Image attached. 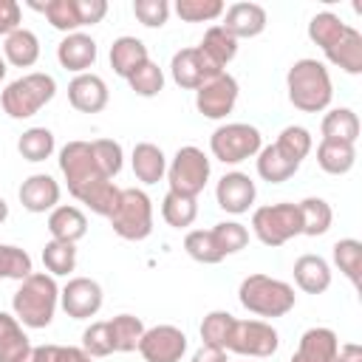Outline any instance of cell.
Returning a JSON list of instances; mask_svg holds the SVG:
<instances>
[{"instance_id":"obj_52","label":"cell","mask_w":362,"mask_h":362,"mask_svg":"<svg viewBox=\"0 0 362 362\" xmlns=\"http://www.w3.org/2000/svg\"><path fill=\"white\" fill-rule=\"evenodd\" d=\"M23 23V8L17 0H0V37H8Z\"/></svg>"},{"instance_id":"obj_48","label":"cell","mask_w":362,"mask_h":362,"mask_svg":"<svg viewBox=\"0 0 362 362\" xmlns=\"http://www.w3.org/2000/svg\"><path fill=\"white\" fill-rule=\"evenodd\" d=\"M212 238H215L218 249H221L223 257H226V255H235V252L246 249V243H249V229H246L243 223H238V221H221V223L212 226Z\"/></svg>"},{"instance_id":"obj_45","label":"cell","mask_w":362,"mask_h":362,"mask_svg":"<svg viewBox=\"0 0 362 362\" xmlns=\"http://www.w3.org/2000/svg\"><path fill=\"white\" fill-rule=\"evenodd\" d=\"M90 356L74 345H31L17 362H88Z\"/></svg>"},{"instance_id":"obj_22","label":"cell","mask_w":362,"mask_h":362,"mask_svg":"<svg viewBox=\"0 0 362 362\" xmlns=\"http://www.w3.org/2000/svg\"><path fill=\"white\" fill-rule=\"evenodd\" d=\"M147 59H150L147 57V45L139 37L124 34V37H116L113 45H110V68L122 79H127L133 71H139Z\"/></svg>"},{"instance_id":"obj_38","label":"cell","mask_w":362,"mask_h":362,"mask_svg":"<svg viewBox=\"0 0 362 362\" xmlns=\"http://www.w3.org/2000/svg\"><path fill=\"white\" fill-rule=\"evenodd\" d=\"M345 28H348V23H342L334 11H320V14H314L311 23H308V40H311L314 45H320L322 51H328V48L345 34Z\"/></svg>"},{"instance_id":"obj_6","label":"cell","mask_w":362,"mask_h":362,"mask_svg":"<svg viewBox=\"0 0 362 362\" xmlns=\"http://www.w3.org/2000/svg\"><path fill=\"white\" fill-rule=\"evenodd\" d=\"M110 226L124 240H144L153 232V201L144 189L127 187L119 195V206L110 215Z\"/></svg>"},{"instance_id":"obj_16","label":"cell","mask_w":362,"mask_h":362,"mask_svg":"<svg viewBox=\"0 0 362 362\" xmlns=\"http://www.w3.org/2000/svg\"><path fill=\"white\" fill-rule=\"evenodd\" d=\"M68 102L79 113H99L107 107V85L96 74H76L68 82Z\"/></svg>"},{"instance_id":"obj_28","label":"cell","mask_w":362,"mask_h":362,"mask_svg":"<svg viewBox=\"0 0 362 362\" xmlns=\"http://www.w3.org/2000/svg\"><path fill=\"white\" fill-rule=\"evenodd\" d=\"M198 48H201L204 57L212 59L221 71L238 57V40H235L229 31H223V25H209V28L204 31V40L198 42Z\"/></svg>"},{"instance_id":"obj_8","label":"cell","mask_w":362,"mask_h":362,"mask_svg":"<svg viewBox=\"0 0 362 362\" xmlns=\"http://www.w3.org/2000/svg\"><path fill=\"white\" fill-rule=\"evenodd\" d=\"M209 150L223 164H240L260 153V130L246 122H229L221 124L209 136Z\"/></svg>"},{"instance_id":"obj_44","label":"cell","mask_w":362,"mask_h":362,"mask_svg":"<svg viewBox=\"0 0 362 362\" xmlns=\"http://www.w3.org/2000/svg\"><path fill=\"white\" fill-rule=\"evenodd\" d=\"M184 249H187V255L192 260H198L204 266H212V263L223 260V252L218 249V243L212 238V229H192V232H187Z\"/></svg>"},{"instance_id":"obj_55","label":"cell","mask_w":362,"mask_h":362,"mask_svg":"<svg viewBox=\"0 0 362 362\" xmlns=\"http://www.w3.org/2000/svg\"><path fill=\"white\" fill-rule=\"evenodd\" d=\"M334 362H362V345H359V342H345V345H339Z\"/></svg>"},{"instance_id":"obj_4","label":"cell","mask_w":362,"mask_h":362,"mask_svg":"<svg viewBox=\"0 0 362 362\" xmlns=\"http://www.w3.org/2000/svg\"><path fill=\"white\" fill-rule=\"evenodd\" d=\"M57 96V79L51 74L34 71L8 82L0 93V105L11 119H31Z\"/></svg>"},{"instance_id":"obj_39","label":"cell","mask_w":362,"mask_h":362,"mask_svg":"<svg viewBox=\"0 0 362 362\" xmlns=\"http://www.w3.org/2000/svg\"><path fill=\"white\" fill-rule=\"evenodd\" d=\"M42 263L45 272L51 277H62L71 274L76 269V243H65V240H48L42 246Z\"/></svg>"},{"instance_id":"obj_3","label":"cell","mask_w":362,"mask_h":362,"mask_svg":"<svg viewBox=\"0 0 362 362\" xmlns=\"http://www.w3.org/2000/svg\"><path fill=\"white\" fill-rule=\"evenodd\" d=\"M238 300L249 314L274 320L294 308L297 294L286 280H277L269 274H249L238 288Z\"/></svg>"},{"instance_id":"obj_34","label":"cell","mask_w":362,"mask_h":362,"mask_svg":"<svg viewBox=\"0 0 362 362\" xmlns=\"http://www.w3.org/2000/svg\"><path fill=\"white\" fill-rule=\"evenodd\" d=\"M297 170H300V164H294V161H288L286 156H280L274 144L260 147V153H257V175H260L263 181H269V184H283V181H288Z\"/></svg>"},{"instance_id":"obj_51","label":"cell","mask_w":362,"mask_h":362,"mask_svg":"<svg viewBox=\"0 0 362 362\" xmlns=\"http://www.w3.org/2000/svg\"><path fill=\"white\" fill-rule=\"evenodd\" d=\"M82 351L88 356H110L113 345H110V334H107V322H90L82 331Z\"/></svg>"},{"instance_id":"obj_42","label":"cell","mask_w":362,"mask_h":362,"mask_svg":"<svg viewBox=\"0 0 362 362\" xmlns=\"http://www.w3.org/2000/svg\"><path fill=\"white\" fill-rule=\"evenodd\" d=\"M334 263L337 269L354 283L359 286V274H362V243L356 238H342L334 243Z\"/></svg>"},{"instance_id":"obj_11","label":"cell","mask_w":362,"mask_h":362,"mask_svg":"<svg viewBox=\"0 0 362 362\" xmlns=\"http://www.w3.org/2000/svg\"><path fill=\"white\" fill-rule=\"evenodd\" d=\"M144 362H181L187 354V334L175 325H153L144 328L139 348Z\"/></svg>"},{"instance_id":"obj_41","label":"cell","mask_w":362,"mask_h":362,"mask_svg":"<svg viewBox=\"0 0 362 362\" xmlns=\"http://www.w3.org/2000/svg\"><path fill=\"white\" fill-rule=\"evenodd\" d=\"M119 195H122V189L113 184V181H99V184H93L90 189H85L82 195H79V204H85L90 212H96V215H102V218H110L113 215V209L119 206Z\"/></svg>"},{"instance_id":"obj_35","label":"cell","mask_w":362,"mask_h":362,"mask_svg":"<svg viewBox=\"0 0 362 362\" xmlns=\"http://www.w3.org/2000/svg\"><path fill=\"white\" fill-rule=\"evenodd\" d=\"M161 218L173 229H187L198 218V204H195V198H187V195H178V192H167L164 201H161Z\"/></svg>"},{"instance_id":"obj_27","label":"cell","mask_w":362,"mask_h":362,"mask_svg":"<svg viewBox=\"0 0 362 362\" xmlns=\"http://www.w3.org/2000/svg\"><path fill=\"white\" fill-rule=\"evenodd\" d=\"M3 59L8 65H14V68H31L40 59V40H37V34L23 28V25L17 31H11L6 37V42H3Z\"/></svg>"},{"instance_id":"obj_7","label":"cell","mask_w":362,"mask_h":362,"mask_svg":"<svg viewBox=\"0 0 362 362\" xmlns=\"http://www.w3.org/2000/svg\"><path fill=\"white\" fill-rule=\"evenodd\" d=\"M209 158L204 156L201 147H178L173 161L167 164V181H170V192L187 195V198H198L209 181Z\"/></svg>"},{"instance_id":"obj_9","label":"cell","mask_w":362,"mask_h":362,"mask_svg":"<svg viewBox=\"0 0 362 362\" xmlns=\"http://www.w3.org/2000/svg\"><path fill=\"white\" fill-rule=\"evenodd\" d=\"M59 170L65 175V184H68V192L79 201V195L85 189H90L93 184L105 181L96 158H93V150H90V141H68L62 150H59ZM110 181V178H107Z\"/></svg>"},{"instance_id":"obj_15","label":"cell","mask_w":362,"mask_h":362,"mask_svg":"<svg viewBox=\"0 0 362 362\" xmlns=\"http://www.w3.org/2000/svg\"><path fill=\"white\" fill-rule=\"evenodd\" d=\"M255 195H257L255 181H252L246 173H238V170L223 173L221 181H218V187H215L218 206H221L223 212H229V215H243V212H249V206L255 204Z\"/></svg>"},{"instance_id":"obj_31","label":"cell","mask_w":362,"mask_h":362,"mask_svg":"<svg viewBox=\"0 0 362 362\" xmlns=\"http://www.w3.org/2000/svg\"><path fill=\"white\" fill-rule=\"evenodd\" d=\"M31 8L42 11L45 20L62 31V34H74L76 28H82L79 23V8H76V0H45V3H37V0H28Z\"/></svg>"},{"instance_id":"obj_43","label":"cell","mask_w":362,"mask_h":362,"mask_svg":"<svg viewBox=\"0 0 362 362\" xmlns=\"http://www.w3.org/2000/svg\"><path fill=\"white\" fill-rule=\"evenodd\" d=\"M34 272L31 255L14 243H0V280H25Z\"/></svg>"},{"instance_id":"obj_36","label":"cell","mask_w":362,"mask_h":362,"mask_svg":"<svg viewBox=\"0 0 362 362\" xmlns=\"http://www.w3.org/2000/svg\"><path fill=\"white\" fill-rule=\"evenodd\" d=\"M274 147H277V153H280V156H286L288 161L303 164V158L311 153L314 141H311V133H308L305 127H300V124H288V127H283V130H280V136H277Z\"/></svg>"},{"instance_id":"obj_32","label":"cell","mask_w":362,"mask_h":362,"mask_svg":"<svg viewBox=\"0 0 362 362\" xmlns=\"http://www.w3.org/2000/svg\"><path fill=\"white\" fill-rule=\"evenodd\" d=\"M107 334H110V345L119 354H130L139 348V339L144 334V322L133 314H116L113 320H107Z\"/></svg>"},{"instance_id":"obj_29","label":"cell","mask_w":362,"mask_h":362,"mask_svg":"<svg viewBox=\"0 0 362 362\" xmlns=\"http://www.w3.org/2000/svg\"><path fill=\"white\" fill-rule=\"evenodd\" d=\"M320 130H322V139L356 144V139H359V116L351 107H331L322 116Z\"/></svg>"},{"instance_id":"obj_54","label":"cell","mask_w":362,"mask_h":362,"mask_svg":"<svg viewBox=\"0 0 362 362\" xmlns=\"http://www.w3.org/2000/svg\"><path fill=\"white\" fill-rule=\"evenodd\" d=\"M192 362H229V356H226V351H221V348L201 345V348L192 354Z\"/></svg>"},{"instance_id":"obj_50","label":"cell","mask_w":362,"mask_h":362,"mask_svg":"<svg viewBox=\"0 0 362 362\" xmlns=\"http://www.w3.org/2000/svg\"><path fill=\"white\" fill-rule=\"evenodd\" d=\"M133 14L141 25L161 28L170 17V3L167 0H133Z\"/></svg>"},{"instance_id":"obj_23","label":"cell","mask_w":362,"mask_h":362,"mask_svg":"<svg viewBox=\"0 0 362 362\" xmlns=\"http://www.w3.org/2000/svg\"><path fill=\"white\" fill-rule=\"evenodd\" d=\"M294 283L305 294H322L331 286V266L320 255H303L294 260Z\"/></svg>"},{"instance_id":"obj_12","label":"cell","mask_w":362,"mask_h":362,"mask_svg":"<svg viewBox=\"0 0 362 362\" xmlns=\"http://www.w3.org/2000/svg\"><path fill=\"white\" fill-rule=\"evenodd\" d=\"M170 74H173V82L184 90H198L204 82H209L212 76L223 74L212 59L204 57V51L198 45L192 48H181L173 54L170 59Z\"/></svg>"},{"instance_id":"obj_2","label":"cell","mask_w":362,"mask_h":362,"mask_svg":"<svg viewBox=\"0 0 362 362\" xmlns=\"http://www.w3.org/2000/svg\"><path fill=\"white\" fill-rule=\"evenodd\" d=\"M286 90H288V102L303 113L325 110L331 105V96H334L328 68L320 59H311V57H303L288 68Z\"/></svg>"},{"instance_id":"obj_10","label":"cell","mask_w":362,"mask_h":362,"mask_svg":"<svg viewBox=\"0 0 362 362\" xmlns=\"http://www.w3.org/2000/svg\"><path fill=\"white\" fill-rule=\"evenodd\" d=\"M280 345V334L274 331L272 322L266 320H235L232 328V339H229V351L249 356V359H266L277 351Z\"/></svg>"},{"instance_id":"obj_26","label":"cell","mask_w":362,"mask_h":362,"mask_svg":"<svg viewBox=\"0 0 362 362\" xmlns=\"http://www.w3.org/2000/svg\"><path fill=\"white\" fill-rule=\"evenodd\" d=\"M317 164H320V170L328 173V175H345V173H351L354 164H356V144L322 139V141L317 144Z\"/></svg>"},{"instance_id":"obj_21","label":"cell","mask_w":362,"mask_h":362,"mask_svg":"<svg viewBox=\"0 0 362 362\" xmlns=\"http://www.w3.org/2000/svg\"><path fill=\"white\" fill-rule=\"evenodd\" d=\"M48 232H51V240L76 243L88 232V218H85V212L79 206L59 204V206H54L48 212Z\"/></svg>"},{"instance_id":"obj_40","label":"cell","mask_w":362,"mask_h":362,"mask_svg":"<svg viewBox=\"0 0 362 362\" xmlns=\"http://www.w3.org/2000/svg\"><path fill=\"white\" fill-rule=\"evenodd\" d=\"M54 133L48 127H28L20 139H17V150L25 161H45L54 153Z\"/></svg>"},{"instance_id":"obj_25","label":"cell","mask_w":362,"mask_h":362,"mask_svg":"<svg viewBox=\"0 0 362 362\" xmlns=\"http://www.w3.org/2000/svg\"><path fill=\"white\" fill-rule=\"evenodd\" d=\"M322 54H325V59L331 65L342 68L345 74H354V76L362 74V34L354 25H348L345 34L328 51H322Z\"/></svg>"},{"instance_id":"obj_24","label":"cell","mask_w":362,"mask_h":362,"mask_svg":"<svg viewBox=\"0 0 362 362\" xmlns=\"http://www.w3.org/2000/svg\"><path fill=\"white\" fill-rule=\"evenodd\" d=\"M130 164H133V175H136L141 184H158V181L167 175V156H164L161 147L153 144V141H139V144L133 147Z\"/></svg>"},{"instance_id":"obj_30","label":"cell","mask_w":362,"mask_h":362,"mask_svg":"<svg viewBox=\"0 0 362 362\" xmlns=\"http://www.w3.org/2000/svg\"><path fill=\"white\" fill-rule=\"evenodd\" d=\"M31 348L28 334L23 331L14 314L0 311V362H17Z\"/></svg>"},{"instance_id":"obj_49","label":"cell","mask_w":362,"mask_h":362,"mask_svg":"<svg viewBox=\"0 0 362 362\" xmlns=\"http://www.w3.org/2000/svg\"><path fill=\"white\" fill-rule=\"evenodd\" d=\"M175 14L184 23H209L223 14L221 0H175Z\"/></svg>"},{"instance_id":"obj_1","label":"cell","mask_w":362,"mask_h":362,"mask_svg":"<svg viewBox=\"0 0 362 362\" xmlns=\"http://www.w3.org/2000/svg\"><path fill=\"white\" fill-rule=\"evenodd\" d=\"M59 305V286L48 272H31L11 297L14 317L25 328H45Z\"/></svg>"},{"instance_id":"obj_18","label":"cell","mask_w":362,"mask_h":362,"mask_svg":"<svg viewBox=\"0 0 362 362\" xmlns=\"http://www.w3.org/2000/svg\"><path fill=\"white\" fill-rule=\"evenodd\" d=\"M59 184L48 175V173H34L20 184V204L23 209L40 215V212H51L54 206H59Z\"/></svg>"},{"instance_id":"obj_53","label":"cell","mask_w":362,"mask_h":362,"mask_svg":"<svg viewBox=\"0 0 362 362\" xmlns=\"http://www.w3.org/2000/svg\"><path fill=\"white\" fill-rule=\"evenodd\" d=\"M76 8H79V23L82 25H96L107 14V3L105 0H76Z\"/></svg>"},{"instance_id":"obj_47","label":"cell","mask_w":362,"mask_h":362,"mask_svg":"<svg viewBox=\"0 0 362 362\" xmlns=\"http://www.w3.org/2000/svg\"><path fill=\"white\" fill-rule=\"evenodd\" d=\"M90 150H93V158H96L102 175L113 181L122 173V161H124L122 144L113 141V139H96V141H90Z\"/></svg>"},{"instance_id":"obj_46","label":"cell","mask_w":362,"mask_h":362,"mask_svg":"<svg viewBox=\"0 0 362 362\" xmlns=\"http://www.w3.org/2000/svg\"><path fill=\"white\" fill-rule=\"evenodd\" d=\"M127 85L133 88V93H139V96H144V99L158 96L161 88H164V71H161L153 59H147L139 71H133V74L127 76Z\"/></svg>"},{"instance_id":"obj_33","label":"cell","mask_w":362,"mask_h":362,"mask_svg":"<svg viewBox=\"0 0 362 362\" xmlns=\"http://www.w3.org/2000/svg\"><path fill=\"white\" fill-rule=\"evenodd\" d=\"M297 209H300V221H303V235L317 238V235H325L331 229L334 212H331V204L325 198H303L297 204Z\"/></svg>"},{"instance_id":"obj_13","label":"cell","mask_w":362,"mask_h":362,"mask_svg":"<svg viewBox=\"0 0 362 362\" xmlns=\"http://www.w3.org/2000/svg\"><path fill=\"white\" fill-rule=\"evenodd\" d=\"M238 102V79L232 74H218L195 90V107L206 119H226Z\"/></svg>"},{"instance_id":"obj_20","label":"cell","mask_w":362,"mask_h":362,"mask_svg":"<svg viewBox=\"0 0 362 362\" xmlns=\"http://www.w3.org/2000/svg\"><path fill=\"white\" fill-rule=\"evenodd\" d=\"M337 348H339V339L331 328H308L300 342H297V351L291 354L288 362H334L337 359Z\"/></svg>"},{"instance_id":"obj_56","label":"cell","mask_w":362,"mask_h":362,"mask_svg":"<svg viewBox=\"0 0 362 362\" xmlns=\"http://www.w3.org/2000/svg\"><path fill=\"white\" fill-rule=\"evenodd\" d=\"M6 218H8V204H6V198L0 195V223H3Z\"/></svg>"},{"instance_id":"obj_5","label":"cell","mask_w":362,"mask_h":362,"mask_svg":"<svg viewBox=\"0 0 362 362\" xmlns=\"http://www.w3.org/2000/svg\"><path fill=\"white\" fill-rule=\"evenodd\" d=\"M252 232L260 243L266 246H283L291 238L303 235V221L297 204L280 201V204H266L252 212Z\"/></svg>"},{"instance_id":"obj_17","label":"cell","mask_w":362,"mask_h":362,"mask_svg":"<svg viewBox=\"0 0 362 362\" xmlns=\"http://www.w3.org/2000/svg\"><path fill=\"white\" fill-rule=\"evenodd\" d=\"M226 17H223V31H229L235 40H252L257 34H263L269 17H266V8L260 3H232L229 8H223Z\"/></svg>"},{"instance_id":"obj_37","label":"cell","mask_w":362,"mask_h":362,"mask_svg":"<svg viewBox=\"0 0 362 362\" xmlns=\"http://www.w3.org/2000/svg\"><path fill=\"white\" fill-rule=\"evenodd\" d=\"M232 328H235V317L229 311H209L201 322V339L209 348H221L229 351V339H232Z\"/></svg>"},{"instance_id":"obj_14","label":"cell","mask_w":362,"mask_h":362,"mask_svg":"<svg viewBox=\"0 0 362 362\" xmlns=\"http://www.w3.org/2000/svg\"><path fill=\"white\" fill-rule=\"evenodd\" d=\"M102 286L90 277H71L59 288V305L71 320H90L102 308Z\"/></svg>"},{"instance_id":"obj_58","label":"cell","mask_w":362,"mask_h":362,"mask_svg":"<svg viewBox=\"0 0 362 362\" xmlns=\"http://www.w3.org/2000/svg\"><path fill=\"white\" fill-rule=\"evenodd\" d=\"M88 362H90V359H88Z\"/></svg>"},{"instance_id":"obj_57","label":"cell","mask_w":362,"mask_h":362,"mask_svg":"<svg viewBox=\"0 0 362 362\" xmlns=\"http://www.w3.org/2000/svg\"><path fill=\"white\" fill-rule=\"evenodd\" d=\"M6 71H8V68H6V59H3V57H0V82H3V79H6Z\"/></svg>"},{"instance_id":"obj_19","label":"cell","mask_w":362,"mask_h":362,"mask_svg":"<svg viewBox=\"0 0 362 362\" xmlns=\"http://www.w3.org/2000/svg\"><path fill=\"white\" fill-rule=\"evenodd\" d=\"M96 40L90 34H82V31H74V34H65L62 42L57 45V59L65 71H74V74H88V68L96 62Z\"/></svg>"}]
</instances>
